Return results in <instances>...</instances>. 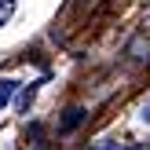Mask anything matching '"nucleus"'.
Returning a JSON list of instances; mask_svg holds the SVG:
<instances>
[{"mask_svg":"<svg viewBox=\"0 0 150 150\" xmlns=\"http://www.w3.org/2000/svg\"><path fill=\"white\" fill-rule=\"evenodd\" d=\"M81 121H84V110H81V106H73V110H66V121H62V132H70V128H77Z\"/></svg>","mask_w":150,"mask_h":150,"instance_id":"obj_1","label":"nucleus"},{"mask_svg":"<svg viewBox=\"0 0 150 150\" xmlns=\"http://www.w3.org/2000/svg\"><path fill=\"white\" fill-rule=\"evenodd\" d=\"M11 95H15V81H0V110L11 103Z\"/></svg>","mask_w":150,"mask_h":150,"instance_id":"obj_2","label":"nucleus"},{"mask_svg":"<svg viewBox=\"0 0 150 150\" xmlns=\"http://www.w3.org/2000/svg\"><path fill=\"white\" fill-rule=\"evenodd\" d=\"M11 15H15V0H0V26H4Z\"/></svg>","mask_w":150,"mask_h":150,"instance_id":"obj_3","label":"nucleus"},{"mask_svg":"<svg viewBox=\"0 0 150 150\" xmlns=\"http://www.w3.org/2000/svg\"><path fill=\"white\" fill-rule=\"evenodd\" d=\"M92 150H121L117 143H103V146H92Z\"/></svg>","mask_w":150,"mask_h":150,"instance_id":"obj_4","label":"nucleus"}]
</instances>
